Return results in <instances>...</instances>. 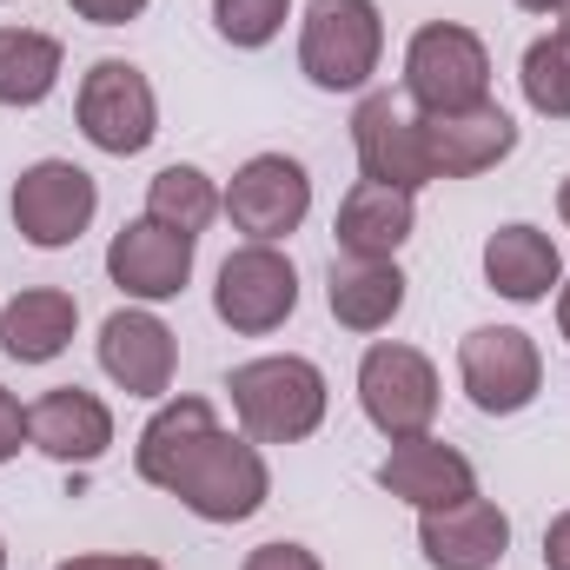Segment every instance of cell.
<instances>
[{"label": "cell", "instance_id": "6da1fadb", "mask_svg": "<svg viewBox=\"0 0 570 570\" xmlns=\"http://www.w3.org/2000/svg\"><path fill=\"white\" fill-rule=\"evenodd\" d=\"M226 392H233V419L253 444H305L332 412L325 372L298 352H266V358L233 365Z\"/></svg>", "mask_w": 570, "mask_h": 570}, {"label": "cell", "instance_id": "7a4b0ae2", "mask_svg": "<svg viewBox=\"0 0 570 570\" xmlns=\"http://www.w3.org/2000/svg\"><path fill=\"white\" fill-rule=\"evenodd\" d=\"M385 60L379 0H312L298 20V73L318 94H365Z\"/></svg>", "mask_w": 570, "mask_h": 570}, {"label": "cell", "instance_id": "3957f363", "mask_svg": "<svg viewBox=\"0 0 570 570\" xmlns=\"http://www.w3.org/2000/svg\"><path fill=\"white\" fill-rule=\"evenodd\" d=\"M199 524H246V518H259L266 511V498H273V471H266V451L246 438V431H213L186 464H179V478L166 484Z\"/></svg>", "mask_w": 570, "mask_h": 570}, {"label": "cell", "instance_id": "277c9868", "mask_svg": "<svg viewBox=\"0 0 570 570\" xmlns=\"http://www.w3.org/2000/svg\"><path fill=\"white\" fill-rule=\"evenodd\" d=\"M405 94L419 114H464L491 100V47L458 20H431L405 47Z\"/></svg>", "mask_w": 570, "mask_h": 570}, {"label": "cell", "instance_id": "5b68a950", "mask_svg": "<svg viewBox=\"0 0 570 570\" xmlns=\"http://www.w3.org/2000/svg\"><path fill=\"white\" fill-rule=\"evenodd\" d=\"M458 385L484 419H518L544 392V352L518 325H478L458 338Z\"/></svg>", "mask_w": 570, "mask_h": 570}, {"label": "cell", "instance_id": "8992f818", "mask_svg": "<svg viewBox=\"0 0 570 570\" xmlns=\"http://www.w3.org/2000/svg\"><path fill=\"white\" fill-rule=\"evenodd\" d=\"M438 365H431L419 345H399V338H379L365 358H358V412L372 419L379 438H425L438 425Z\"/></svg>", "mask_w": 570, "mask_h": 570}, {"label": "cell", "instance_id": "52a82bcc", "mask_svg": "<svg viewBox=\"0 0 570 570\" xmlns=\"http://www.w3.org/2000/svg\"><path fill=\"white\" fill-rule=\"evenodd\" d=\"M73 120L87 146L114 153V159H134L159 140V94L134 60H94L80 73V94H73Z\"/></svg>", "mask_w": 570, "mask_h": 570}, {"label": "cell", "instance_id": "ba28073f", "mask_svg": "<svg viewBox=\"0 0 570 570\" xmlns=\"http://www.w3.org/2000/svg\"><path fill=\"white\" fill-rule=\"evenodd\" d=\"M7 206H13V233H20L27 246H40V253H67V246L94 226V213H100V186H94V173L73 166V159H33V166H20Z\"/></svg>", "mask_w": 570, "mask_h": 570}, {"label": "cell", "instance_id": "9c48e42d", "mask_svg": "<svg viewBox=\"0 0 570 570\" xmlns=\"http://www.w3.org/2000/svg\"><path fill=\"white\" fill-rule=\"evenodd\" d=\"M219 206H226L233 233H246V239H259V246H279V239H292V233L305 226V213H312V173H305V159H292V153H253V159L226 179Z\"/></svg>", "mask_w": 570, "mask_h": 570}, {"label": "cell", "instance_id": "30bf717a", "mask_svg": "<svg viewBox=\"0 0 570 570\" xmlns=\"http://www.w3.org/2000/svg\"><path fill=\"white\" fill-rule=\"evenodd\" d=\"M213 312H219V325H233L239 338L279 332L285 318L298 312V266L285 259L279 246L246 239L239 253H226V266H219V279H213Z\"/></svg>", "mask_w": 570, "mask_h": 570}, {"label": "cell", "instance_id": "8fae6325", "mask_svg": "<svg viewBox=\"0 0 570 570\" xmlns=\"http://www.w3.org/2000/svg\"><path fill=\"white\" fill-rule=\"evenodd\" d=\"M193 253H199V239L193 233H173V226H159V219H127L120 233H114V246H107V279L120 285L134 305H166V298H179L186 279H193Z\"/></svg>", "mask_w": 570, "mask_h": 570}, {"label": "cell", "instance_id": "7c38bea8", "mask_svg": "<svg viewBox=\"0 0 570 570\" xmlns=\"http://www.w3.org/2000/svg\"><path fill=\"white\" fill-rule=\"evenodd\" d=\"M100 372L127 392V399H166L173 372H179V338L153 305H120L100 325Z\"/></svg>", "mask_w": 570, "mask_h": 570}, {"label": "cell", "instance_id": "4fadbf2b", "mask_svg": "<svg viewBox=\"0 0 570 570\" xmlns=\"http://www.w3.org/2000/svg\"><path fill=\"white\" fill-rule=\"evenodd\" d=\"M431 179H478L518 153V120L498 100H478L464 114H419Z\"/></svg>", "mask_w": 570, "mask_h": 570}, {"label": "cell", "instance_id": "5bb4252c", "mask_svg": "<svg viewBox=\"0 0 570 570\" xmlns=\"http://www.w3.org/2000/svg\"><path fill=\"white\" fill-rule=\"evenodd\" d=\"M352 153H358V173L379 179V186H399V193L431 186L419 114H405L392 94H365L358 100V114H352Z\"/></svg>", "mask_w": 570, "mask_h": 570}, {"label": "cell", "instance_id": "9a60e30c", "mask_svg": "<svg viewBox=\"0 0 570 570\" xmlns=\"http://www.w3.org/2000/svg\"><path fill=\"white\" fill-rule=\"evenodd\" d=\"M379 491L385 498H399V504H412V511H444V504H458V498H471L478 491V464L458 451V444H444V438H399L385 458H379Z\"/></svg>", "mask_w": 570, "mask_h": 570}, {"label": "cell", "instance_id": "2e32d148", "mask_svg": "<svg viewBox=\"0 0 570 570\" xmlns=\"http://www.w3.org/2000/svg\"><path fill=\"white\" fill-rule=\"evenodd\" d=\"M419 551L431 570H498L511 551V518L491 498H458L444 511H419Z\"/></svg>", "mask_w": 570, "mask_h": 570}, {"label": "cell", "instance_id": "e0dca14e", "mask_svg": "<svg viewBox=\"0 0 570 570\" xmlns=\"http://www.w3.org/2000/svg\"><path fill=\"white\" fill-rule=\"evenodd\" d=\"M27 431L53 464H100L114 451V405L87 385H53L27 405Z\"/></svg>", "mask_w": 570, "mask_h": 570}, {"label": "cell", "instance_id": "ac0fdd59", "mask_svg": "<svg viewBox=\"0 0 570 570\" xmlns=\"http://www.w3.org/2000/svg\"><path fill=\"white\" fill-rule=\"evenodd\" d=\"M332 233H338V253H345V259H399L405 239L419 233V193L358 179V186L338 199Z\"/></svg>", "mask_w": 570, "mask_h": 570}, {"label": "cell", "instance_id": "d6986e66", "mask_svg": "<svg viewBox=\"0 0 570 570\" xmlns=\"http://www.w3.org/2000/svg\"><path fill=\"white\" fill-rule=\"evenodd\" d=\"M484 285L511 305H544L558 285H564V253L544 226L531 219H511L484 239Z\"/></svg>", "mask_w": 570, "mask_h": 570}, {"label": "cell", "instance_id": "ffe728a7", "mask_svg": "<svg viewBox=\"0 0 570 570\" xmlns=\"http://www.w3.org/2000/svg\"><path fill=\"white\" fill-rule=\"evenodd\" d=\"M80 332V298L60 285H27L0 305V352L13 365H53Z\"/></svg>", "mask_w": 570, "mask_h": 570}, {"label": "cell", "instance_id": "44dd1931", "mask_svg": "<svg viewBox=\"0 0 570 570\" xmlns=\"http://www.w3.org/2000/svg\"><path fill=\"white\" fill-rule=\"evenodd\" d=\"M213 431H219L213 399H159V412L140 425V444H134V471H140V484L166 491V484L179 478V464H186Z\"/></svg>", "mask_w": 570, "mask_h": 570}, {"label": "cell", "instance_id": "7402d4cb", "mask_svg": "<svg viewBox=\"0 0 570 570\" xmlns=\"http://www.w3.org/2000/svg\"><path fill=\"white\" fill-rule=\"evenodd\" d=\"M405 273L399 259H332V279H325V305L345 332H385L399 312H405Z\"/></svg>", "mask_w": 570, "mask_h": 570}, {"label": "cell", "instance_id": "603a6c76", "mask_svg": "<svg viewBox=\"0 0 570 570\" xmlns=\"http://www.w3.org/2000/svg\"><path fill=\"white\" fill-rule=\"evenodd\" d=\"M67 73V47L40 27H0V107H40L53 100Z\"/></svg>", "mask_w": 570, "mask_h": 570}, {"label": "cell", "instance_id": "cb8c5ba5", "mask_svg": "<svg viewBox=\"0 0 570 570\" xmlns=\"http://www.w3.org/2000/svg\"><path fill=\"white\" fill-rule=\"evenodd\" d=\"M219 213H226V206H219V186H213V173H199V166H159L153 186H146V219H159V226H173V233H193V239H199Z\"/></svg>", "mask_w": 570, "mask_h": 570}, {"label": "cell", "instance_id": "d4e9b609", "mask_svg": "<svg viewBox=\"0 0 570 570\" xmlns=\"http://www.w3.org/2000/svg\"><path fill=\"white\" fill-rule=\"evenodd\" d=\"M518 87H524V107H531L538 120H570V33L564 27L524 47Z\"/></svg>", "mask_w": 570, "mask_h": 570}, {"label": "cell", "instance_id": "484cf974", "mask_svg": "<svg viewBox=\"0 0 570 570\" xmlns=\"http://www.w3.org/2000/svg\"><path fill=\"white\" fill-rule=\"evenodd\" d=\"M285 20H292V0H213V27H219V40L239 47V53L273 47L285 33Z\"/></svg>", "mask_w": 570, "mask_h": 570}, {"label": "cell", "instance_id": "4316f807", "mask_svg": "<svg viewBox=\"0 0 570 570\" xmlns=\"http://www.w3.org/2000/svg\"><path fill=\"white\" fill-rule=\"evenodd\" d=\"M239 570H325V564H318V551H305V544H292V538H273V544L246 551Z\"/></svg>", "mask_w": 570, "mask_h": 570}, {"label": "cell", "instance_id": "83f0119b", "mask_svg": "<svg viewBox=\"0 0 570 570\" xmlns=\"http://www.w3.org/2000/svg\"><path fill=\"white\" fill-rule=\"evenodd\" d=\"M27 444H33V431H27V405L0 385V464H13Z\"/></svg>", "mask_w": 570, "mask_h": 570}, {"label": "cell", "instance_id": "f1b7e54d", "mask_svg": "<svg viewBox=\"0 0 570 570\" xmlns=\"http://www.w3.org/2000/svg\"><path fill=\"white\" fill-rule=\"evenodd\" d=\"M80 20H94V27H127V20H140L153 0H67Z\"/></svg>", "mask_w": 570, "mask_h": 570}, {"label": "cell", "instance_id": "f546056e", "mask_svg": "<svg viewBox=\"0 0 570 570\" xmlns=\"http://www.w3.org/2000/svg\"><path fill=\"white\" fill-rule=\"evenodd\" d=\"M53 570H166L159 558H140V551H87V558H67Z\"/></svg>", "mask_w": 570, "mask_h": 570}, {"label": "cell", "instance_id": "4dcf8cb0", "mask_svg": "<svg viewBox=\"0 0 570 570\" xmlns=\"http://www.w3.org/2000/svg\"><path fill=\"white\" fill-rule=\"evenodd\" d=\"M544 570H570V511L544 524Z\"/></svg>", "mask_w": 570, "mask_h": 570}, {"label": "cell", "instance_id": "1f68e13d", "mask_svg": "<svg viewBox=\"0 0 570 570\" xmlns=\"http://www.w3.org/2000/svg\"><path fill=\"white\" fill-rule=\"evenodd\" d=\"M558 332H564V345H570V279L558 285Z\"/></svg>", "mask_w": 570, "mask_h": 570}, {"label": "cell", "instance_id": "d6a6232c", "mask_svg": "<svg viewBox=\"0 0 570 570\" xmlns=\"http://www.w3.org/2000/svg\"><path fill=\"white\" fill-rule=\"evenodd\" d=\"M518 7H524V13H564L570 0H518Z\"/></svg>", "mask_w": 570, "mask_h": 570}, {"label": "cell", "instance_id": "836d02e7", "mask_svg": "<svg viewBox=\"0 0 570 570\" xmlns=\"http://www.w3.org/2000/svg\"><path fill=\"white\" fill-rule=\"evenodd\" d=\"M558 219H564V226H570V179H564V186H558Z\"/></svg>", "mask_w": 570, "mask_h": 570}, {"label": "cell", "instance_id": "e575fe53", "mask_svg": "<svg viewBox=\"0 0 570 570\" xmlns=\"http://www.w3.org/2000/svg\"><path fill=\"white\" fill-rule=\"evenodd\" d=\"M0 570H7V538H0Z\"/></svg>", "mask_w": 570, "mask_h": 570}, {"label": "cell", "instance_id": "d590c367", "mask_svg": "<svg viewBox=\"0 0 570 570\" xmlns=\"http://www.w3.org/2000/svg\"><path fill=\"white\" fill-rule=\"evenodd\" d=\"M564 33H570V7H564Z\"/></svg>", "mask_w": 570, "mask_h": 570}]
</instances>
